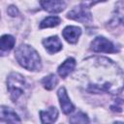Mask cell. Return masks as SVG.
Listing matches in <instances>:
<instances>
[{"mask_svg": "<svg viewBox=\"0 0 124 124\" xmlns=\"http://www.w3.org/2000/svg\"><path fill=\"white\" fill-rule=\"evenodd\" d=\"M114 13H115L114 14L115 22H119L124 25V1H120L117 4Z\"/></svg>", "mask_w": 124, "mask_h": 124, "instance_id": "16", "label": "cell"}, {"mask_svg": "<svg viewBox=\"0 0 124 124\" xmlns=\"http://www.w3.org/2000/svg\"><path fill=\"white\" fill-rule=\"evenodd\" d=\"M16 40L12 35H3L1 37V54L5 55L6 52H9L15 46Z\"/></svg>", "mask_w": 124, "mask_h": 124, "instance_id": "13", "label": "cell"}, {"mask_svg": "<svg viewBox=\"0 0 124 124\" xmlns=\"http://www.w3.org/2000/svg\"><path fill=\"white\" fill-rule=\"evenodd\" d=\"M7 87L10 92L11 99L15 103H18V101L24 97L25 93H27V84L25 79L17 73H12L8 77Z\"/></svg>", "mask_w": 124, "mask_h": 124, "instance_id": "3", "label": "cell"}, {"mask_svg": "<svg viewBox=\"0 0 124 124\" xmlns=\"http://www.w3.org/2000/svg\"><path fill=\"white\" fill-rule=\"evenodd\" d=\"M70 121L72 123H88L89 119L86 116V114L82 113V112H78L77 114H75L74 116H72V118L70 119Z\"/></svg>", "mask_w": 124, "mask_h": 124, "instance_id": "17", "label": "cell"}, {"mask_svg": "<svg viewBox=\"0 0 124 124\" xmlns=\"http://www.w3.org/2000/svg\"><path fill=\"white\" fill-rule=\"evenodd\" d=\"M43 44L49 53H55L62 49V43L57 36H52L45 39L43 41Z\"/></svg>", "mask_w": 124, "mask_h": 124, "instance_id": "9", "label": "cell"}, {"mask_svg": "<svg viewBox=\"0 0 124 124\" xmlns=\"http://www.w3.org/2000/svg\"><path fill=\"white\" fill-rule=\"evenodd\" d=\"M57 82H58V79H57V78H56L53 74H50V75L45 77V78L42 79V83H43L44 87H45L46 89H47V90L53 89V88L56 86Z\"/></svg>", "mask_w": 124, "mask_h": 124, "instance_id": "14", "label": "cell"}, {"mask_svg": "<svg viewBox=\"0 0 124 124\" xmlns=\"http://www.w3.org/2000/svg\"><path fill=\"white\" fill-rule=\"evenodd\" d=\"M15 57L18 64L29 71H40L41 58L38 52L28 45H20L15 51Z\"/></svg>", "mask_w": 124, "mask_h": 124, "instance_id": "2", "label": "cell"}, {"mask_svg": "<svg viewBox=\"0 0 124 124\" xmlns=\"http://www.w3.org/2000/svg\"><path fill=\"white\" fill-rule=\"evenodd\" d=\"M0 116H1V122H20V118L18 115L10 108L2 106L0 108Z\"/></svg>", "mask_w": 124, "mask_h": 124, "instance_id": "10", "label": "cell"}, {"mask_svg": "<svg viewBox=\"0 0 124 124\" xmlns=\"http://www.w3.org/2000/svg\"><path fill=\"white\" fill-rule=\"evenodd\" d=\"M85 1V4L88 5V6H92V5H95L99 2H104L106 0H84Z\"/></svg>", "mask_w": 124, "mask_h": 124, "instance_id": "19", "label": "cell"}, {"mask_svg": "<svg viewBox=\"0 0 124 124\" xmlns=\"http://www.w3.org/2000/svg\"><path fill=\"white\" fill-rule=\"evenodd\" d=\"M40 4L45 11L53 14L60 13L66 8L64 0H40Z\"/></svg>", "mask_w": 124, "mask_h": 124, "instance_id": "6", "label": "cell"}, {"mask_svg": "<svg viewBox=\"0 0 124 124\" xmlns=\"http://www.w3.org/2000/svg\"><path fill=\"white\" fill-rule=\"evenodd\" d=\"M87 83L86 90L91 92H108L117 94L124 85L120 69L111 60L104 57H94L86 61Z\"/></svg>", "mask_w": 124, "mask_h": 124, "instance_id": "1", "label": "cell"}, {"mask_svg": "<svg viewBox=\"0 0 124 124\" xmlns=\"http://www.w3.org/2000/svg\"><path fill=\"white\" fill-rule=\"evenodd\" d=\"M8 14L11 16H17L18 15V10L16 9V7H15V6H10L9 8H8Z\"/></svg>", "mask_w": 124, "mask_h": 124, "instance_id": "18", "label": "cell"}, {"mask_svg": "<svg viewBox=\"0 0 124 124\" xmlns=\"http://www.w3.org/2000/svg\"><path fill=\"white\" fill-rule=\"evenodd\" d=\"M40 117L43 123H53L58 117V110L55 107H50L46 110H41Z\"/></svg>", "mask_w": 124, "mask_h": 124, "instance_id": "12", "label": "cell"}, {"mask_svg": "<svg viewBox=\"0 0 124 124\" xmlns=\"http://www.w3.org/2000/svg\"><path fill=\"white\" fill-rule=\"evenodd\" d=\"M61 19L58 16H47L44 20H42L40 24V28H47V27H54L60 23Z\"/></svg>", "mask_w": 124, "mask_h": 124, "instance_id": "15", "label": "cell"}, {"mask_svg": "<svg viewBox=\"0 0 124 124\" xmlns=\"http://www.w3.org/2000/svg\"><path fill=\"white\" fill-rule=\"evenodd\" d=\"M68 17L72 18L74 20H78L80 22H91L92 21V16L88 8L84 5H78L75 8H73L68 13Z\"/></svg>", "mask_w": 124, "mask_h": 124, "instance_id": "5", "label": "cell"}, {"mask_svg": "<svg viewBox=\"0 0 124 124\" xmlns=\"http://www.w3.org/2000/svg\"><path fill=\"white\" fill-rule=\"evenodd\" d=\"M57 95H58L59 102H60V106H61V108H62L63 112H64L65 114H70L71 112H73L74 109H75V107H74V105L72 104V102L70 101L65 87H60V88L58 89Z\"/></svg>", "mask_w": 124, "mask_h": 124, "instance_id": "7", "label": "cell"}, {"mask_svg": "<svg viewBox=\"0 0 124 124\" xmlns=\"http://www.w3.org/2000/svg\"><path fill=\"white\" fill-rule=\"evenodd\" d=\"M80 34H81V29L77 26H67L64 28L62 32L64 39L70 44L77 43Z\"/></svg>", "mask_w": 124, "mask_h": 124, "instance_id": "8", "label": "cell"}, {"mask_svg": "<svg viewBox=\"0 0 124 124\" xmlns=\"http://www.w3.org/2000/svg\"><path fill=\"white\" fill-rule=\"evenodd\" d=\"M76 67V60L72 57L66 59L58 68V74L61 78H66L68 75H70Z\"/></svg>", "mask_w": 124, "mask_h": 124, "instance_id": "11", "label": "cell"}, {"mask_svg": "<svg viewBox=\"0 0 124 124\" xmlns=\"http://www.w3.org/2000/svg\"><path fill=\"white\" fill-rule=\"evenodd\" d=\"M93 51L95 52H106V53H115L118 51V49L114 46V45L106 39L105 37H96L92 43H91V47Z\"/></svg>", "mask_w": 124, "mask_h": 124, "instance_id": "4", "label": "cell"}]
</instances>
